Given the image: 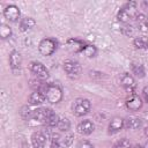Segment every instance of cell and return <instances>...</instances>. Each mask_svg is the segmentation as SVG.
I'll return each instance as SVG.
<instances>
[{"mask_svg":"<svg viewBox=\"0 0 148 148\" xmlns=\"http://www.w3.org/2000/svg\"><path fill=\"white\" fill-rule=\"evenodd\" d=\"M136 15H138L136 14V3L134 1H131L120 8V10L118 12L117 18L121 23H127L133 17H136Z\"/></svg>","mask_w":148,"mask_h":148,"instance_id":"1","label":"cell"},{"mask_svg":"<svg viewBox=\"0 0 148 148\" xmlns=\"http://www.w3.org/2000/svg\"><path fill=\"white\" fill-rule=\"evenodd\" d=\"M90 106H91V104H90L89 99H87V98H76L73 103L72 110H73L74 116L82 117V116H84L89 112Z\"/></svg>","mask_w":148,"mask_h":148,"instance_id":"2","label":"cell"},{"mask_svg":"<svg viewBox=\"0 0 148 148\" xmlns=\"http://www.w3.org/2000/svg\"><path fill=\"white\" fill-rule=\"evenodd\" d=\"M44 95H45L46 99L50 103H53V104L59 103L61 101V98H62V91H61V89L58 86H54V84H49Z\"/></svg>","mask_w":148,"mask_h":148,"instance_id":"3","label":"cell"},{"mask_svg":"<svg viewBox=\"0 0 148 148\" xmlns=\"http://www.w3.org/2000/svg\"><path fill=\"white\" fill-rule=\"evenodd\" d=\"M64 69L71 79H77L81 73V66L75 60H66L64 62Z\"/></svg>","mask_w":148,"mask_h":148,"instance_id":"4","label":"cell"},{"mask_svg":"<svg viewBox=\"0 0 148 148\" xmlns=\"http://www.w3.org/2000/svg\"><path fill=\"white\" fill-rule=\"evenodd\" d=\"M38 50L43 56H51L57 50V42L52 38H45L39 43Z\"/></svg>","mask_w":148,"mask_h":148,"instance_id":"5","label":"cell"},{"mask_svg":"<svg viewBox=\"0 0 148 148\" xmlns=\"http://www.w3.org/2000/svg\"><path fill=\"white\" fill-rule=\"evenodd\" d=\"M30 71L32 72V74L39 79V80H45L49 77V71L47 68L42 64V62H38V61H32L30 64Z\"/></svg>","mask_w":148,"mask_h":148,"instance_id":"6","label":"cell"},{"mask_svg":"<svg viewBox=\"0 0 148 148\" xmlns=\"http://www.w3.org/2000/svg\"><path fill=\"white\" fill-rule=\"evenodd\" d=\"M3 15L5 17L10 21V22H16L18 18H20V9L17 6L15 5H9L5 8L3 10Z\"/></svg>","mask_w":148,"mask_h":148,"instance_id":"7","label":"cell"},{"mask_svg":"<svg viewBox=\"0 0 148 148\" xmlns=\"http://www.w3.org/2000/svg\"><path fill=\"white\" fill-rule=\"evenodd\" d=\"M141 106H142V99L136 94H132L130 98L126 99V108L130 111H138L141 109Z\"/></svg>","mask_w":148,"mask_h":148,"instance_id":"8","label":"cell"},{"mask_svg":"<svg viewBox=\"0 0 148 148\" xmlns=\"http://www.w3.org/2000/svg\"><path fill=\"white\" fill-rule=\"evenodd\" d=\"M47 136L43 132H35L31 135V143L34 148H44Z\"/></svg>","mask_w":148,"mask_h":148,"instance_id":"9","label":"cell"},{"mask_svg":"<svg viewBox=\"0 0 148 148\" xmlns=\"http://www.w3.org/2000/svg\"><path fill=\"white\" fill-rule=\"evenodd\" d=\"M120 82H121V86L124 87V89H125L127 92L133 94L134 88H135V81H134V79H133L130 74L124 73V74H123V76H121Z\"/></svg>","mask_w":148,"mask_h":148,"instance_id":"10","label":"cell"},{"mask_svg":"<svg viewBox=\"0 0 148 148\" xmlns=\"http://www.w3.org/2000/svg\"><path fill=\"white\" fill-rule=\"evenodd\" d=\"M94 128H95V126H94L92 121L89 120V119L83 120V121H81V123L77 125V132H79L80 134H83V135H88V134L92 133Z\"/></svg>","mask_w":148,"mask_h":148,"instance_id":"11","label":"cell"},{"mask_svg":"<svg viewBox=\"0 0 148 148\" xmlns=\"http://www.w3.org/2000/svg\"><path fill=\"white\" fill-rule=\"evenodd\" d=\"M142 125V120L138 117H128L124 119V127L127 130H138Z\"/></svg>","mask_w":148,"mask_h":148,"instance_id":"12","label":"cell"},{"mask_svg":"<svg viewBox=\"0 0 148 148\" xmlns=\"http://www.w3.org/2000/svg\"><path fill=\"white\" fill-rule=\"evenodd\" d=\"M124 127V119L121 117H113L109 124V133L113 134L119 132Z\"/></svg>","mask_w":148,"mask_h":148,"instance_id":"13","label":"cell"},{"mask_svg":"<svg viewBox=\"0 0 148 148\" xmlns=\"http://www.w3.org/2000/svg\"><path fill=\"white\" fill-rule=\"evenodd\" d=\"M21 62H22V57L20 52L16 50L12 51L9 54V66L12 67V69H18L21 67Z\"/></svg>","mask_w":148,"mask_h":148,"instance_id":"14","label":"cell"},{"mask_svg":"<svg viewBox=\"0 0 148 148\" xmlns=\"http://www.w3.org/2000/svg\"><path fill=\"white\" fill-rule=\"evenodd\" d=\"M46 117H47V108H38L36 110L32 111L31 118L38 123H44L46 121Z\"/></svg>","mask_w":148,"mask_h":148,"instance_id":"15","label":"cell"},{"mask_svg":"<svg viewBox=\"0 0 148 148\" xmlns=\"http://www.w3.org/2000/svg\"><path fill=\"white\" fill-rule=\"evenodd\" d=\"M29 103L31 104V105H37V104H42L45 99H46V97H45V95L44 94H42L40 91H37V90H35L34 92H31L30 95H29Z\"/></svg>","mask_w":148,"mask_h":148,"instance_id":"16","label":"cell"},{"mask_svg":"<svg viewBox=\"0 0 148 148\" xmlns=\"http://www.w3.org/2000/svg\"><path fill=\"white\" fill-rule=\"evenodd\" d=\"M59 119H60V118L58 117V114H57L53 110L47 109V117H46V121H45V124H46L49 127L57 126L58 123H59Z\"/></svg>","mask_w":148,"mask_h":148,"instance_id":"17","label":"cell"},{"mask_svg":"<svg viewBox=\"0 0 148 148\" xmlns=\"http://www.w3.org/2000/svg\"><path fill=\"white\" fill-rule=\"evenodd\" d=\"M136 22H138V28L141 31H148V16H145L142 14L136 15Z\"/></svg>","mask_w":148,"mask_h":148,"instance_id":"18","label":"cell"},{"mask_svg":"<svg viewBox=\"0 0 148 148\" xmlns=\"http://www.w3.org/2000/svg\"><path fill=\"white\" fill-rule=\"evenodd\" d=\"M35 25V20L31 17H24L20 21V29L22 31H27L29 29H31Z\"/></svg>","mask_w":148,"mask_h":148,"instance_id":"19","label":"cell"},{"mask_svg":"<svg viewBox=\"0 0 148 148\" xmlns=\"http://www.w3.org/2000/svg\"><path fill=\"white\" fill-rule=\"evenodd\" d=\"M133 45L136 49H148V38L143 36L135 37L133 40Z\"/></svg>","mask_w":148,"mask_h":148,"instance_id":"20","label":"cell"},{"mask_svg":"<svg viewBox=\"0 0 148 148\" xmlns=\"http://www.w3.org/2000/svg\"><path fill=\"white\" fill-rule=\"evenodd\" d=\"M131 68H132V72L135 76L138 77H143L145 76V68L141 64H136V62H133L131 65Z\"/></svg>","mask_w":148,"mask_h":148,"instance_id":"21","label":"cell"},{"mask_svg":"<svg viewBox=\"0 0 148 148\" xmlns=\"http://www.w3.org/2000/svg\"><path fill=\"white\" fill-rule=\"evenodd\" d=\"M57 126H58V128H59L60 131L66 132V131L69 130V127H71V123H69V120H68L67 118H60V119H59V123H58Z\"/></svg>","mask_w":148,"mask_h":148,"instance_id":"22","label":"cell"},{"mask_svg":"<svg viewBox=\"0 0 148 148\" xmlns=\"http://www.w3.org/2000/svg\"><path fill=\"white\" fill-rule=\"evenodd\" d=\"M10 35H12V29L7 24H1V27H0V36H1V38L6 39Z\"/></svg>","mask_w":148,"mask_h":148,"instance_id":"23","label":"cell"},{"mask_svg":"<svg viewBox=\"0 0 148 148\" xmlns=\"http://www.w3.org/2000/svg\"><path fill=\"white\" fill-rule=\"evenodd\" d=\"M113 148H131V143L127 139H120L118 142H116Z\"/></svg>","mask_w":148,"mask_h":148,"instance_id":"24","label":"cell"},{"mask_svg":"<svg viewBox=\"0 0 148 148\" xmlns=\"http://www.w3.org/2000/svg\"><path fill=\"white\" fill-rule=\"evenodd\" d=\"M86 56H88V57H94L95 54H96V49L92 46V45H86V47L83 49V51H82Z\"/></svg>","mask_w":148,"mask_h":148,"instance_id":"25","label":"cell"},{"mask_svg":"<svg viewBox=\"0 0 148 148\" xmlns=\"http://www.w3.org/2000/svg\"><path fill=\"white\" fill-rule=\"evenodd\" d=\"M21 116L24 118V119H28V118H31V114H32V111L25 105V106H22L21 111H20Z\"/></svg>","mask_w":148,"mask_h":148,"instance_id":"26","label":"cell"},{"mask_svg":"<svg viewBox=\"0 0 148 148\" xmlns=\"http://www.w3.org/2000/svg\"><path fill=\"white\" fill-rule=\"evenodd\" d=\"M73 139H74V135H73L72 133L67 134V135L62 139V141H61V146H64V147H68V146H71V143L73 142Z\"/></svg>","mask_w":148,"mask_h":148,"instance_id":"27","label":"cell"},{"mask_svg":"<svg viewBox=\"0 0 148 148\" xmlns=\"http://www.w3.org/2000/svg\"><path fill=\"white\" fill-rule=\"evenodd\" d=\"M77 148H94V146H92L89 141L83 140V141H80V142L77 143Z\"/></svg>","mask_w":148,"mask_h":148,"instance_id":"28","label":"cell"},{"mask_svg":"<svg viewBox=\"0 0 148 148\" xmlns=\"http://www.w3.org/2000/svg\"><path fill=\"white\" fill-rule=\"evenodd\" d=\"M121 31H123V34H124V35H126V36H131V35H133L134 29H133V27H131V25L128 27V25H127V27L123 28V30H121Z\"/></svg>","mask_w":148,"mask_h":148,"instance_id":"29","label":"cell"},{"mask_svg":"<svg viewBox=\"0 0 148 148\" xmlns=\"http://www.w3.org/2000/svg\"><path fill=\"white\" fill-rule=\"evenodd\" d=\"M142 95H143L145 101L148 102V86H146V87L142 89Z\"/></svg>","mask_w":148,"mask_h":148,"instance_id":"30","label":"cell"},{"mask_svg":"<svg viewBox=\"0 0 148 148\" xmlns=\"http://www.w3.org/2000/svg\"><path fill=\"white\" fill-rule=\"evenodd\" d=\"M142 8H143L145 10H147V12H148V0H146V1H143V2H142Z\"/></svg>","mask_w":148,"mask_h":148,"instance_id":"31","label":"cell"},{"mask_svg":"<svg viewBox=\"0 0 148 148\" xmlns=\"http://www.w3.org/2000/svg\"><path fill=\"white\" fill-rule=\"evenodd\" d=\"M133 148H143V147H142L141 145H139V143H136V145H134V146H133Z\"/></svg>","mask_w":148,"mask_h":148,"instance_id":"32","label":"cell"},{"mask_svg":"<svg viewBox=\"0 0 148 148\" xmlns=\"http://www.w3.org/2000/svg\"><path fill=\"white\" fill-rule=\"evenodd\" d=\"M145 135H146V136L148 138V126H147V127L145 128Z\"/></svg>","mask_w":148,"mask_h":148,"instance_id":"33","label":"cell"},{"mask_svg":"<svg viewBox=\"0 0 148 148\" xmlns=\"http://www.w3.org/2000/svg\"><path fill=\"white\" fill-rule=\"evenodd\" d=\"M143 148H148V141L145 143V146H143Z\"/></svg>","mask_w":148,"mask_h":148,"instance_id":"34","label":"cell"}]
</instances>
